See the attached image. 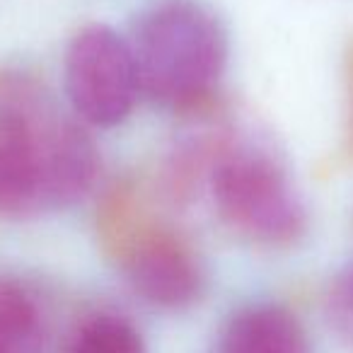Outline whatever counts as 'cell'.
<instances>
[{"mask_svg":"<svg viewBox=\"0 0 353 353\" xmlns=\"http://www.w3.org/2000/svg\"><path fill=\"white\" fill-rule=\"evenodd\" d=\"M99 165L78 117L37 78L0 68V218L37 221L75 206L92 192Z\"/></svg>","mask_w":353,"mask_h":353,"instance_id":"cell-1","label":"cell"},{"mask_svg":"<svg viewBox=\"0 0 353 353\" xmlns=\"http://www.w3.org/2000/svg\"><path fill=\"white\" fill-rule=\"evenodd\" d=\"M141 94L174 112L208 107L228 65V32L201 0H152L131 37Z\"/></svg>","mask_w":353,"mask_h":353,"instance_id":"cell-2","label":"cell"},{"mask_svg":"<svg viewBox=\"0 0 353 353\" xmlns=\"http://www.w3.org/2000/svg\"><path fill=\"white\" fill-rule=\"evenodd\" d=\"M203 194L218 221L250 245L281 250L307 232V208L288 167L259 141L223 131Z\"/></svg>","mask_w":353,"mask_h":353,"instance_id":"cell-3","label":"cell"},{"mask_svg":"<svg viewBox=\"0 0 353 353\" xmlns=\"http://www.w3.org/2000/svg\"><path fill=\"white\" fill-rule=\"evenodd\" d=\"M99 245L133 290L150 305L182 310L203 293L206 271L196 247L143 203L131 184H114L97 213Z\"/></svg>","mask_w":353,"mask_h":353,"instance_id":"cell-4","label":"cell"},{"mask_svg":"<svg viewBox=\"0 0 353 353\" xmlns=\"http://www.w3.org/2000/svg\"><path fill=\"white\" fill-rule=\"evenodd\" d=\"M65 97L83 123L112 128L133 112L141 85L128 39L109 25H85L65 46Z\"/></svg>","mask_w":353,"mask_h":353,"instance_id":"cell-5","label":"cell"},{"mask_svg":"<svg viewBox=\"0 0 353 353\" xmlns=\"http://www.w3.org/2000/svg\"><path fill=\"white\" fill-rule=\"evenodd\" d=\"M221 353H310L303 322L283 305L259 303L232 314Z\"/></svg>","mask_w":353,"mask_h":353,"instance_id":"cell-6","label":"cell"},{"mask_svg":"<svg viewBox=\"0 0 353 353\" xmlns=\"http://www.w3.org/2000/svg\"><path fill=\"white\" fill-rule=\"evenodd\" d=\"M44 310L37 295L10 276H0V353H41Z\"/></svg>","mask_w":353,"mask_h":353,"instance_id":"cell-7","label":"cell"},{"mask_svg":"<svg viewBox=\"0 0 353 353\" xmlns=\"http://www.w3.org/2000/svg\"><path fill=\"white\" fill-rule=\"evenodd\" d=\"M65 353H148V348L131 319L117 312H97L75 329Z\"/></svg>","mask_w":353,"mask_h":353,"instance_id":"cell-8","label":"cell"},{"mask_svg":"<svg viewBox=\"0 0 353 353\" xmlns=\"http://www.w3.org/2000/svg\"><path fill=\"white\" fill-rule=\"evenodd\" d=\"M324 312L332 329L353 346V261L332 279L324 298Z\"/></svg>","mask_w":353,"mask_h":353,"instance_id":"cell-9","label":"cell"},{"mask_svg":"<svg viewBox=\"0 0 353 353\" xmlns=\"http://www.w3.org/2000/svg\"><path fill=\"white\" fill-rule=\"evenodd\" d=\"M348 92H351V148H353V51L348 54Z\"/></svg>","mask_w":353,"mask_h":353,"instance_id":"cell-10","label":"cell"}]
</instances>
